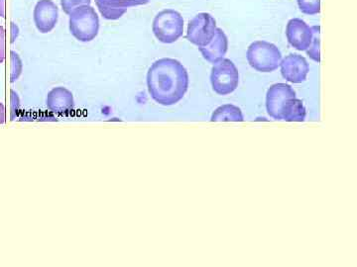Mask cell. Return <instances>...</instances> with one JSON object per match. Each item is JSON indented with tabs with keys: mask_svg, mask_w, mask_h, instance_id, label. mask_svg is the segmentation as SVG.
Masks as SVG:
<instances>
[{
	"mask_svg": "<svg viewBox=\"0 0 357 267\" xmlns=\"http://www.w3.org/2000/svg\"><path fill=\"white\" fill-rule=\"evenodd\" d=\"M189 81L188 70L175 58H160L148 70L149 95L154 102L164 106L181 102L189 88Z\"/></svg>",
	"mask_w": 357,
	"mask_h": 267,
	"instance_id": "obj_1",
	"label": "cell"
},
{
	"mask_svg": "<svg viewBox=\"0 0 357 267\" xmlns=\"http://www.w3.org/2000/svg\"><path fill=\"white\" fill-rule=\"evenodd\" d=\"M70 15V32L79 42H91L100 31V18L91 6L73 9Z\"/></svg>",
	"mask_w": 357,
	"mask_h": 267,
	"instance_id": "obj_2",
	"label": "cell"
},
{
	"mask_svg": "<svg viewBox=\"0 0 357 267\" xmlns=\"http://www.w3.org/2000/svg\"><path fill=\"white\" fill-rule=\"evenodd\" d=\"M248 64L257 72H272L280 67L282 54L274 44L266 41H256L249 46Z\"/></svg>",
	"mask_w": 357,
	"mask_h": 267,
	"instance_id": "obj_3",
	"label": "cell"
},
{
	"mask_svg": "<svg viewBox=\"0 0 357 267\" xmlns=\"http://www.w3.org/2000/svg\"><path fill=\"white\" fill-rule=\"evenodd\" d=\"M152 31L161 43H175L184 33L183 16L173 9H165L155 16Z\"/></svg>",
	"mask_w": 357,
	"mask_h": 267,
	"instance_id": "obj_4",
	"label": "cell"
},
{
	"mask_svg": "<svg viewBox=\"0 0 357 267\" xmlns=\"http://www.w3.org/2000/svg\"><path fill=\"white\" fill-rule=\"evenodd\" d=\"M211 83L213 91L218 95H229L234 92L239 83V72L236 65L222 58L211 70Z\"/></svg>",
	"mask_w": 357,
	"mask_h": 267,
	"instance_id": "obj_5",
	"label": "cell"
},
{
	"mask_svg": "<svg viewBox=\"0 0 357 267\" xmlns=\"http://www.w3.org/2000/svg\"><path fill=\"white\" fill-rule=\"evenodd\" d=\"M217 29V21L211 14L199 13L188 25L187 39L199 48H203L213 41Z\"/></svg>",
	"mask_w": 357,
	"mask_h": 267,
	"instance_id": "obj_6",
	"label": "cell"
},
{
	"mask_svg": "<svg viewBox=\"0 0 357 267\" xmlns=\"http://www.w3.org/2000/svg\"><path fill=\"white\" fill-rule=\"evenodd\" d=\"M294 97H296L295 90L288 84H273L267 91L266 109L268 114L275 120H281V112L284 104L288 99Z\"/></svg>",
	"mask_w": 357,
	"mask_h": 267,
	"instance_id": "obj_7",
	"label": "cell"
},
{
	"mask_svg": "<svg viewBox=\"0 0 357 267\" xmlns=\"http://www.w3.org/2000/svg\"><path fill=\"white\" fill-rule=\"evenodd\" d=\"M282 76L292 83H302L307 79L310 72L309 64L306 58L297 54L286 56L281 60Z\"/></svg>",
	"mask_w": 357,
	"mask_h": 267,
	"instance_id": "obj_8",
	"label": "cell"
},
{
	"mask_svg": "<svg viewBox=\"0 0 357 267\" xmlns=\"http://www.w3.org/2000/svg\"><path fill=\"white\" fill-rule=\"evenodd\" d=\"M33 18L39 32L46 34L53 31L58 22V7L52 0H40L35 6Z\"/></svg>",
	"mask_w": 357,
	"mask_h": 267,
	"instance_id": "obj_9",
	"label": "cell"
},
{
	"mask_svg": "<svg viewBox=\"0 0 357 267\" xmlns=\"http://www.w3.org/2000/svg\"><path fill=\"white\" fill-rule=\"evenodd\" d=\"M286 35L289 43L298 51H307L312 43V27L300 18H294L289 21Z\"/></svg>",
	"mask_w": 357,
	"mask_h": 267,
	"instance_id": "obj_10",
	"label": "cell"
},
{
	"mask_svg": "<svg viewBox=\"0 0 357 267\" xmlns=\"http://www.w3.org/2000/svg\"><path fill=\"white\" fill-rule=\"evenodd\" d=\"M147 3H149V0H96L98 11L107 20L119 19L130 7Z\"/></svg>",
	"mask_w": 357,
	"mask_h": 267,
	"instance_id": "obj_11",
	"label": "cell"
},
{
	"mask_svg": "<svg viewBox=\"0 0 357 267\" xmlns=\"http://www.w3.org/2000/svg\"><path fill=\"white\" fill-rule=\"evenodd\" d=\"M46 104L53 113H69L74 108V96L69 89L59 86L52 89L47 95Z\"/></svg>",
	"mask_w": 357,
	"mask_h": 267,
	"instance_id": "obj_12",
	"label": "cell"
},
{
	"mask_svg": "<svg viewBox=\"0 0 357 267\" xmlns=\"http://www.w3.org/2000/svg\"><path fill=\"white\" fill-rule=\"evenodd\" d=\"M227 50H229V39L220 28H218L213 41L208 46L199 48L204 60L213 65L225 58Z\"/></svg>",
	"mask_w": 357,
	"mask_h": 267,
	"instance_id": "obj_13",
	"label": "cell"
},
{
	"mask_svg": "<svg viewBox=\"0 0 357 267\" xmlns=\"http://www.w3.org/2000/svg\"><path fill=\"white\" fill-rule=\"evenodd\" d=\"M306 108L302 100L290 98L284 104L281 112V120L287 122H303L306 119Z\"/></svg>",
	"mask_w": 357,
	"mask_h": 267,
	"instance_id": "obj_14",
	"label": "cell"
},
{
	"mask_svg": "<svg viewBox=\"0 0 357 267\" xmlns=\"http://www.w3.org/2000/svg\"><path fill=\"white\" fill-rule=\"evenodd\" d=\"M243 114L241 108L232 104H225L218 107L213 115L211 122H243Z\"/></svg>",
	"mask_w": 357,
	"mask_h": 267,
	"instance_id": "obj_15",
	"label": "cell"
},
{
	"mask_svg": "<svg viewBox=\"0 0 357 267\" xmlns=\"http://www.w3.org/2000/svg\"><path fill=\"white\" fill-rule=\"evenodd\" d=\"M312 39L309 48L307 49V54L310 58L314 62H321V54H319V47H321V27L319 26H312Z\"/></svg>",
	"mask_w": 357,
	"mask_h": 267,
	"instance_id": "obj_16",
	"label": "cell"
},
{
	"mask_svg": "<svg viewBox=\"0 0 357 267\" xmlns=\"http://www.w3.org/2000/svg\"><path fill=\"white\" fill-rule=\"evenodd\" d=\"M300 10L307 15H316L321 13V0H297Z\"/></svg>",
	"mask_w": 357,
	"mask_h": 267,
	"instance_id": "obj_17",
	"label": "cell"
},
{
	"mask_svg": "<svg viewBox=\"0 0 357 267\" xmlns=\"http://www.w3.org/2000/svg\"><path fill=\"white\" fill-rule=\"evenodd\" d=\"M11 74H10V81L11 83H15L21 74H22V60L18 54H16L15 51H11Z\"/></svg>",
	"mask_w": 357,
	"mask_h": 267,
	"instance_id": "obj_18",
	"label": "cell"
},
{
	"mask_svg": "<svg viewBox=\"0 0 357 267\" xmlns=\"http://www.w3.org/2000/svg\"><path fill=\"white\" fill-rule=\"evenodd\" d=\"M91 0H61V6L66 14L72 13L73 9L77 6H89Z\"/></svg>",
	"mask_w": 357,
	"mask_h": 267,
	"instance_id": "obj_19",
	"label": "cell"
},
{
	"mask_svg": "<svg viewBox=\"0 0 357 267\" xmlns=\"http://www.w3.org/2000/svg\"><path fill=\"white\" fill-rule=\"evenodd\" d=\"M11 93V120H14L17 116L18 110L20 108V100L17 93L14 90L10 91Z\"/></svg>",
	"mask_w": 357,
	"mask_h": 267,
	"instance_id": "obj_20",
	"label": "cell"
},
{
	"mask_svg": "<svg viewBox=\"0 0 357 267\" xmlns=\"http://www.w3.org/2000/svg\"><path fill=\"white\" fill-rule=\"evenodd\" d=\"M6 60V30L0 26V64Z\"/></svg>",
	"mask_w": 357,
	"mask_h": 267,
	"instance_id": "obj_21",
	"label": "cell"
},
{
	"mask_svg": "<svg viewBox=\"0 0 357 267\" xmlns=\"http://www.w3.org/2000/svg\"><path fill=\"white\" fill-rule=\"evenodd\" d=\"M11 43H14L16 38L18 37V34H20V29H18L17 25L14 24V23H11Z\"/></svg>",
	"mask_w": 357,
	"mask_h": 267,
	"instance_id": "obj_22",
	"label": "cell"
},
{
	"mask_svg": "<svg viewBox=\"0 0 357 267\" xmlns=\"http://www.w3.org/2000/svg\"><path fill=\"white\" fill-rule=\"evenodd\" d=\"M6 122V107L0 102V124H3Z\"/></svg>",
	"mask_w": 357,
	"mask_h": 267,
	"instance_id": "obj_23",
	"label": "cell"
},
{
	"mask_svg": "<svg viewBox=\"0 0 357 267\" xmlns=\"http://www.w3.org/2000/svg\"><path fill=\"white\" fill-rule=\"evenodd\" d=\"M0 16L6 18V0H0Z\"/></svg>",
	"mask_w": 357,
	"mask_h": 267,
	"instance_id": "obj_24",
	"label": "cell"
}]
</instances>
